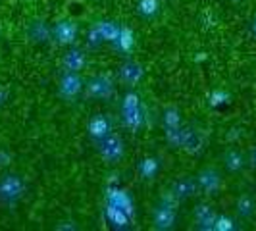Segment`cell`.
<instances>
[{
	"label": "cell",
	"mask_w": 256,
	"mask_h": 231,
	"mask_svg": "<svg viewBox=\"0 0 256 231\" xmlns=\"http://www.w3.org/2000/svg\"><path fill=\"white\" fill-rule=\"evenodd\" d=\"M26 194V181L18 174H4L0 178V202L2 204H16Z\"/></svg>",
	"instance_id": "6da1fadb"
},
{
	"label": "cell",
	"mask_w": 256,
	"mask_h": 231,
	"mask_svg": "<svg viewBox=\"0 0 256 231\" xmlns=\"http://www.w3.org/2000/svg\"><path fill=\"white\" fill-rule=\"evenodd\" d=\"M96 150L100 152L106 164H118L124 158L126 146H124L122 137L110 131V133H106V135L96 139Z\"/></svg>",
	"instance_id": "7a4b0ae2"
},
{
	"label": "cell",
	"mask_w": 256,
	"mask_h": 231,
	"mask_svg": "<svg viewBox=\"0 0 256 231\" xmlns=\"http://www.w3.org/2000/svg\"><path fill=\"white\" fill-rule=\"evenodd\" d=\"M114 81L104 74H98L92 79H89V83L85 85V96L94 98V100H108L114 94Z\"/></svg>",
	"instance_id": "3957f363"
},
{
	"label": "cell",
	"mask_w": 256,
	"mask_h": 231,
	"mask_svg": "<svg viewBox=\"0 0 256 231\" xmlns=\"http://www.w3.org/2000/svg\"><path fill=\"white\" fill-rule=\"evenodd\" d=\"M85 89L83 79L76 72H64V76L58 83V94L64 98L66 102H72L81 90Z\"/></svg>",
	"instance_id": "277c9868"
},
{
	"label": "cell",
	"mask_w": 256,
	"mask_h": 231,
	"mask_svg": "<svg viewBox=\"0 0 256 231\" xmlns=\"http://www.w3.org/2000/svg\"><path fill=\"white\" fill-rule=\"evenodd\" d=\"M196 181H198V189L208 196L218 194L220 189H222V176H220L218 170L212 166L202 168L196 176Z\"/></svg>",
	"instance_id": "5b68a950"
},
{
	"label": "cell",
	"mask_w": 256,
	"mask_h": 231,
	"mask_svg": "<svg viewBox=\"0 0 256 231\" xmlns=\"http://www.w3.org/2000/svg\"><path fill=\"white\" fill-rule=\"evenodd\" d=\"M196 191H198V181L194 180V178H189V176H185V178L181 176L172 185V194L178 200H187V198L194 196Z\"/></svg>",
	"instance_id": "8992f818"
},
{
	"label": "cell",
	"mask_w": 256,
	"mask_h": 231,
	"mask_svg": "<svg viewBox=\"0 0 256 231\" xmlns=\"http://www.w3.org/2000/svg\"><path fill=\"white\" fill-rule=\"evenodd\" d=\"M52 37L58 44H72L77 37V26L72 20H60L52 27Z\"/></svg>",
	"instance_id": "52a82bcc"
},
{
	"label": "cell",
	"mask_w": 256,
	"mask_h": 231,
	"mask_svg": "<svg viewBox=\"0 0 256 231\" xmlns=\"http://www.w3.org/2000/svg\"><path fill=\"white\" fill-rule=\"evenodd\" d=\"M142 76H144V70L137 62H126V64L120 66V70H118V79L124 85H129V87L131 85H137L142 79Z\"/></svg>",
	"instance_id": "ba28073f"
},
{
	"label": "cell",
	"mask_w": 256,
	"mask_h": 231,
	"mask_svg": "<svg viewBox=\"0 0 256 231\" xmlns=\"http://www.w3.org/2000/svg\"><path fill=\"white\" fill-rule=\"evenodd\" d=\"M52 35V29L42 20H31L27 24V38L31 42H46Z\"/></svg>",
	"instance_id": "9c48e42d"
},
{
	"label": "cell",
	"mask_w": 256,
	"mask_h": 231,
	"mask_svg": "<svg viewBox=\"0 0 256 231\" xmlns=\"http://www.w3.org/2000/svg\"><path fill=\"white\" fill-rule=\"evenodd\" d=\"M87 64V58H85V52L79 50V48H70L62 58V68L64 72H76L79 74Z\"/></svg>",
	"instance_id": "30bf717a"
},
{
	"label": "cell",
	"mask_w": 256,
	"mask_h": 231,
	"mask_svg": "<svg viewBox=\"0 0 256 231\" xmlns=\"http://www.w3.org/2000/svg\"><path fill=\"white\" fill-rule=\"evenodd\" d=\"M174 220H176V208L172 204H168V202L158 204V208L154 210V224H156L158 230H168V228H172Z\"/></svg>",
	"instance_id": "8fae6325"
},
{
	"label": "cell",
	"mask_w": 256,
	"mask_h": 231,
	"mask_svg": "<svg viewBox=\"0 0 256 231\" xmlns=\"http://www.w3.org/2000/svg\"><path fill=\"white\" fill-rule=\"evenodd\" d=\"M194 222L202 230H212L216 224V212L210 204H196L194 206Z\"/></svg>",
	"instance_id": "7c38bea8"
},
{
	"label": "cell",
	"mask_w": 256,
	"mask_h": 231,
	"mask_svg": "<svg viewBox=\"0 0 256 231\" xmlns=\"http://www.w3.org/2000/svg\"><path fill=\"white\" fill-rule=\"evenodd\" d=\"M224 164L226 168L230 170V172H241L244 166V156L239 150H235V148H230L228 152L224 154Z\"/></svg>",
	"instance_id": "4fadbf2b"
},
{
	"label": "cell",
	"mask_w": 256,
	"mask_h": 231,
	"mask_svg": "<svg viewBox=\"0 0 256 231\" xmlns=\"http://www.w3.org/2000/svg\"><path fill=\"white\" fill-rule=\"evenodd\" d=\"M89 131L92 133V137H94V139H98V137H102V135H106V133H110L112 129H110V122H108L102 114H98L96 118H92V120H90Z\"/></svg>",
	"instance_id": "5bb4252c"
},
{
	"label": "cell",
	"mask_w": 256,
	"mask_h": 231,
	"mask_svg": "<svg viewBox=\"0 0 256 231\" xmlns=\"http://www.w3.org/2000/svg\"><path fill=\"white\" fill-rule=\"evenodd\" d=\"M254 210H256V204L250 194H241L237 198V214L241 218H250L254 214Z\"/></svg>",
	"instance_id": "9a60e30c"
},
{
	"label": "cell",
	"mask_w": 256,
	"mask_h": 231,
	"mask_svg": "<svg viewBox=\"0 0 256 231\" xmlns=\"http://www.w3.org/2000/svg\"><path fill=\"white\" fill-rule=\"evenodd\" d=\"M156 160L154 158H144L141 162V166H139V170H141V176L144 178V180H152V176L156 174Z\"/></svg>",
	"instance_id": "2e32d148"
},
{
	"label": "cell",
	"mask_w": 256,
	"mask_h": 231,
	"mask_svg": "<svg viewBox=\"0 0 256 231\" xmlns=\"http://www.w3.org/2000/svg\"><path fill=\"white\" fill-rule=\"evenodd\" d=\"M250 160H252V164L256 166V146L252 148V152H250Z\"/></svg>",
	"instance_id": "e0dca14e"
},
{
	"label": "cell",
	"mask_w": 256,
	"mask_h": 231,
	"mask_svg": "<svg viewBox=\"0 0 256 231\" xmlns=\"http://www.w3.org/2000/svg\"><path fill=\"white\" fill-rule=\"evenodd\" d=\"M0 35H2V31H0Z\"/></svg>",
	"instance_id": "ac0fdd59"
},
{
	"label": "cell",
	"mask_w": 256,
	"mask_h": 231,
	"mask_svg": "<svg viewBox=\"0 0 256 231\" xmlns=\"http://www.w3.org/2000/svg\"><path fill=\"white\" fill-rule=\"evenodd\" d=\"M235 2H239V0H235Z\"/></svg>",
	"instance_id": "d6986e66"
}]
</instances>
